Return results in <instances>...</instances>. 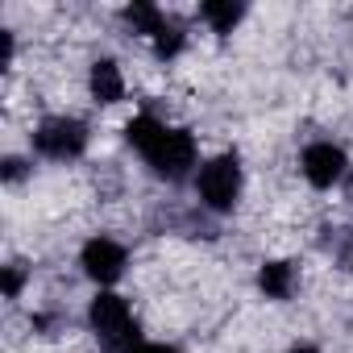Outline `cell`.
Masks as SVG:
<instances>
[{
  "label": "cell",
  "instance_id": "cell-2",
  "mask_svg": "<svg viewBox=\"0 0 353 353\" xmlns=\"http://www.w3.org/2000/svg\"><path fill=\"white\" fill-rule=\"evenodd\" d=\"M196 192L204 200V208L212 212H233L241 200V162L237 154H216L200 166L196 174Z\"/></svg>",
  "mask_w": 353,
  "mask_h": 353
},
{
  "label": "cell",
  "instance_id": "cell-18",
  "mask_svg": "<svg viewBox=\"0 0 353 353\" xmlns=\"http://www.w3.org/2000/svg\"><path fill=\"white\" fill-rule=\"evenodd\" d=\"M345 188H349V200H353V170L345 174Z\"/></svg>",
  "mask_w": 353,
  "mask_h": 353
},
{
  "label": "cell",
  "instance_id": "cell-15",
  "mask_svg": "<svg viewBox=\"0 0 353 353\" xmlns=\"http://www.w3.org/2000/svg\"><path fill=\"white\" fill-rule=\"evenodd\" d=\"M26 179V162L21 158H5V183H17Z\"/></svg>",
  "mask_w": 353,
  "mask_h": 353
},
{
  "label": "cell",
  "instance_id": "cell-11",
  "mask_svg": "<svg viewBox=\"0 0 353 353\" xmlns=\"http://www.w3.org/2000/svg\"><path fill=\"white\" fill-rule=\"evenodd\" d=\"M121 17H125V26H129L133 34H145V38H154V34H158V30L166 26V17H162V13H158L154 5H145V0H137V5H129V9H125Z\"/></svg>",
  "mask_w": 353,
  "mask_h": 353
},
{
  "label": "cell",
  "instance_id": "cell-1",
  "mask_svg": "<svg viewBox=\"0 0 353 353\" xmlns=\"http://www.w3.org/2000/svg\"><path fill=\"white\" fill-rule=\"evenodd\" d=\"M88 324H92V332L108 345V353H125L129 345L141 341V336H137L133 307H129L121 295H112V291H100V295L92 299V307H88Z\"/></svg>",
  "mask_w": 353,
  "mask_h": 353
},
{
  "label": "cell",
  "instance_id": "cell-6",
  "mask_svg": "<svg viewBox=\"0 0 353 353\" xmlns=\"http://www.w3.org/2000/svg\"><path fill=\"white\" fill-rule=\"evenodd\" d=\"M299 166H303V179H307L312 188H332V183H341L345 174H349V158H345V150L332 145V141H312V145L303 150Z\"/></svg>",
  "mask_w": 353,
  "mask_h": 353
},
{
  "label": "cell",
  "instance_id": "cell-13",
  "mask_svg": "<svg viewBox=\"0 0 353 353\" xmlns=\"http://www.w3.org/2000/svg\"><path fill=\"white\" fill-rule=\"evenodd\" d=\"M21 287H26V270L13 262V266H5V299H17L21 295Z\"/></svg>",
  "mask_w": 353,
  "mask_h": 353
},
{
  "label": "cell",
  "instance_id": "cell-7",
  "mask_svg": "<svg viewBox=\"0 0 353 353\" xmlns=\"http://www.w3.org/2000/svg\"><path fill=\"white\" fill-rule=\"evenodd\" d=\"M88 88H92V100L96 104H117L125 100V75L112 59H96L92 63V75H88Z\"/></svg>",
  "mask_w": 353,
  "mask_h": 353
},
{
  "label": "cell",
  "instance_id": "cell-3",
  "mask_svg": "<svg viewBox=\"0 0 353 353\" xmlns=\"http://www.w3.org/2000/svg\"><path fill=\"white\" fill-rule=\"evenodd\" d=\"M34 150L54 162H71L88 150V125L79 117H46L34 133Z\"/></svg>",
  "mask_w": 353,
  "mask_h": 353
},
{
  "label": "cell",
  "instance_id": "cell-17",
  "mask_svg": "<svg viewBox=\"0 0 353 353\" xmlns=\"http://www.w3.org/2000/svg\"><path fill=\"white\" fill-rule=\"evenodd\" d=\"M291 353H320V349H316V345H295Z\"/></svg>",
  "mask_w": 353,
  "mask_h": 353
},
{
  "label": "cell",
  "instance_id": "cell-10",
  "mask_svg": "<svg viewBox=\"0 0 353 353\" xmlns=\"http://www.w3.org/2000/svg\"><path fill=\"white\" fill-rule=\"evenodd\" d=\"M162 133H166V125H162L158 117H150V112H141V117H133V121L125 125V141H129L133 150H141V154H145Z\"/></svg>",
  "mask_w": 353,
  "mask_h": 353
},
{
  "label": "cell",
  "instance_id": "cell-14",
  "mask_svg": "<svg viewBox=\"0 0 353 353\" xmlns=\"http://www.w3.org/2000/svg\"><path fill=\"white\" fill-rule=\"evenodd\" d=\"M125 353H179V349H174V345H154V341H137Z\"/></svg>",
  "mask_w": 353,
  "mask_h": 353
},
{
  "label": "cell",
  "instance_id": "cell-9",
  "mask_svg": "<svg viewBox=\"0 0 353 353\" xmlns=\"http://www.w3.org/2000/svg\"><path fill=\"white\" fill-rule=\"evenodd\" d=\"M200 17L212 26V34H233L237 21L245 17V5H237V0H204Z\"/></svg>",
  "mask_w": 353,
  "mask_h": 353
},
{
  "label": "cell",
  "instance_id": "cell-4",
  "mask_svg": "<svg viewBox=\"0 0 353 353\" xmlns=\"http://www.w3.org/2000/svg\"><path fill=\"white\" fill-rule=\"evenodd\" d=\"M145 162L154 166V174H162V179H183V174L196 166V137L188 129H166L145 150Z\"/></svg>",
  "mask_w": 353,
  "mask_h": 353
},
{
  "label": "cell",
  "instance_id": "cell-12",
  "mask_svg": "<svg viewBox=\"0 0 353 353\" xmlns=\"http://www.w3.org/2000/svg\"><path fill=\"white\" fill-rule=\"evenodd\" d=\"M183 42H188V34H183V26L179 21H166L158 34H154V54L166 63V59H174V54H179L183 50Z\"/></svg>",
  "mask_w": 353,
  "mask_h": 353
},
{
  "label": "cell",
  "instance_id": "cell-16",
  "mask_svg": "<svg viewBox=\"0 0 353 353\" xmlns=\"http://www.w3.org/2000/svg\"><path fill=\"white\" fill-rule=\"evenodd\" d=\"M9 63H13V34L5 30V67H9Z\"/></svg>",
  "mask_w": 353,
  "mask_h": 353
},
{
  "label": "cell",
  "instance_id": "cell-5",
  "mask_svg": "<svg viewBox=\"0 0 353 353\" xmlns=\"http://www.w3.org/2000/svg\"><path fill=\"white\" fill-rule=\"evenodd\" d=\"M79 266H83V274H88L92 283L108 287V283H117V279L125 274L129 254H125V245L112 241V237H92V241L83 245V254H79Z\"/></svg>",
  "mask_w": 353,
  "mask_h": 353
},
{
  "label": "cell",
  "instance_id": "cell-8",
  "mask_svg": "<svg viewBox=\"0 0 353 353\" xmlns=\"http://www.w3.org/2000/svg\"><path fill=\"white\" fill-rule=\"evenodd\" d=\"M258 291L266 299H291V291H295V266L291 262H266L258 270Z\"/></svg>",
  "mask_w": 353,
  "mask_h": 353
}]
</instances>
